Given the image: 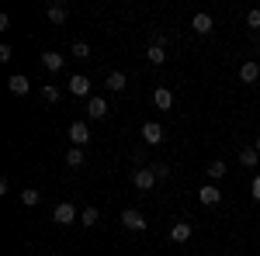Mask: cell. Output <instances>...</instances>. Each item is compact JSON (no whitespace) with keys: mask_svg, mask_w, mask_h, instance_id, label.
I'll return each instance as SVG.
<instances>
[{"mask_svg":"<svg viewBox=\"0 0 260 256\" xmlns=\"http://www.w3.org/2000/svg\"><path fill=\"white\" fill-rule=\"evenodd\" d=\"M66 90H70L73 97H87V100H90V80L83 77V73H77V77H70Z\"/></svg>","mask_w":260,"mask_h":256,"instance_id":"cell-1","label":"cell"},{"mask_svg":"<svg viewBox=\"0 0 260 256\" xmlns=\"http://www.w3.org/2000/svg\"><path fill=\"white\" fill-rule=\"evenodd\" d=\"M70 142H73L77 149L87 145V142H90V125H87V121H73V125H70Z\"/></svg>","mask_w":260,"mask_h":256,"instance_id":"cell-2","label":"cell"},{"mask_svg":"<svg viewBox=\"0 0 260 256\" xmlns=\"http://www.w3.org/2000/svg\"><path fill=\"white\" fill-rule=\"evenodd\" d=\"M132 184H136L139 191H153V187H156V173H153V166L136 170V173H132Z\"/></svg>","mask_w":260,"mask_h":256,"instance_id":"cell-3","label":"cell"},{"mask_svg":"<svg viewBox=\"0 0 260 256\" xmlns=\"http://www.w3.org/2000/svg\"><path fill=\"white\" fill-rule=\"evenodd\" d=\"M52 222H56V225H73V222H77V208H73L70 201L56 204V211H52Z\"/></svg>","mask_w":260,"mask_h":256,"instance_id":"cell-4","label":"cell"},{"mask_svg":"<svg viewBox=\"0 0 260 256\" xmlns=\"http://www.w3.org/2000/svg\"><path fill=\"white\" fill-rule=\"evenodd\" d=\"M142 138H146L149 145H160L163 138H167V132H163L160 121H146V125H142Z\"/></svg>","mask_w":260,"mask_h":256,"instance_id":"cell-5","label":"cell"},{"mask_svg":"<svg viewBox=\"0 0 260 256\" xmlns=\"http://www.w3.org/2000/svg\"><path fill=\"white\" fill-rule=\"evenodd\" d=\"M121 225L132 229V232H142V229H146V218H142V211H136V208H125V211H121Z\"/></svg>","mask_w":260,"mask_h":256,"instance_id":"cell-6","label":"cell"},{"mask_svg":"<svg viewBox=\"0 0 260 256\" xmlns=\"http://www.w3.org/2000/svg\"><path fill=\"white\" fill-rule=\"evenodd\" d=\"M108 111H111V107H108V100H104V97H90V100H87V118L101 121V118H108Z\"/></svg>","mask_w":260,"mask_h":256,"instance_id":"cell-7","label":"cell"},{"mask_svg":"<svg viewBox=\"0 0 260 256\" xmlns=\"http://www.w3.org/2000/svg\"><path fill=\"white\" fill-rule=\"evenodd\" d=\"M198 201L205 204V208H212V204H219V201H222V191L215 187V184H205V187L198 191Z\"/></svg>","mask_w":260,"mask_h":256,"instance_id":"cell-8","label":"cell"},{"mask_svg":"<svg viewBox=\"0 0 260 256\" xmlns=\"http://www.w3.org/2000/svg\"><path fill=\"white\" fill-rule=\"evenodd\" d=\"M191 28H194L198 35H208V31L215 28V21H212V14H205V11H198V14L191 18Z\"/></svg>","mask_w":260,"mask_h":256,"instance_id":"cell-9","label":"cell"},{"mask_svg":"<svg viewBox=\"0 0 260 256\" xmlns=\"http://www.w3.org/2000/svg\"><path fill=\"white\" fill-rule=\"evenodd\" d=\"M125 83H128V80H125V73H121V69H111V73H108V80H104V87H108L111 94H121V90H125Z\"/></svg>","mask_w":260,"mask_h":256,"instance_id":"cell-10","label":"cell"},{"mask_svg":"<svg viewBox=\"0 0 260 256\" xmlns=\"http://www.w3.org/2000/svg\"><path fill=\"white\" fill-rule=\"evenodd\" d=\"M153 104H156L160 111H170V107H174V94H170L167 87H156V90H153Z\"/></svg>","mask_w":260,"mask_h":256,"instance_id":"cell-11","label":"cell"},{"mask_svg":"<svg viewBox=\"0 0 260 256\" xmlns=\"http://www.w3.org/2000/svg\"><path fill=\"white\" fill-rule=\"evenodd\" d=\"M191 232H194V229H191V222H174L170 239H174V242H187V239H191Z\"/></svg>","mask_w":260,"mask_h":256,"instance_id":"cell-12","label":"cell"},{"mask_svg":"<svg viewBox=\"0 0 260 256\" xmlns=\"http://www.w3.org/2000/svg\"><path fill=\"white\" fill-rule=\"evenodd\" d=\"M7 90H11V94H18V97H24V94L31 90V83H28V80H24V77L18 73V77H11V80H7Z\"/></svg>","mask_w":260,"mask_h":256,"instance_id":"cell-13","label":"cell"},{"mask_svg":"<svg viewBox=\"0 0 260 256\" xmlns=\"http://www.w3.org/2000/svg\"><path fill=\"white\" fill-rule=\"evenodd\" d=\"M240 80H243V83H257V80H260V66H257V62H243V66H240Z\"/></svg>","mask_w":260,"mask_h":256,"instance_id":"cell-14","label":"cell"},{"mask_svg":"<svg viewBox=\"0 0 260 256\" xmlns=\"http://www.w3.org/2000/svg\"><path fill=\"white\" fill-rule=\"evenodd\" d=\"M42 66H45L49 73H59L62 69V56L59 52H42Z\"/></svg>","mask_w":260,"mask_h":256,"instance_id":"cell-15","label":"cell"},{"mask_svg":"<svg viewBox=\"0 0 260 256\" xmlns=\"http://www.w3.org/2000/svg\"><path fill=\"white\" fill-rule=\"evenodd\" d=\"M257 159H260V153L253 149V145H243L240 149V163L243 166H257Z\"/></svg>","mask_w":260,"mask_h":256,"instance_id":"cell-16","label":"cell"},{"mask_svg":"<svg viewBox=\"0 0 260 256\" xmlns=\"http://www.w3.org/2000/svg\"><path fill=\"white\" fill-rule=\"evenodd\" d=\"M98 222H101V211H98V208H83V211H80V225H87V229H94Z\"/></svg>","mask_w":260,"mask_h":256,"instance_id":"cell-17","label":"cell"},{"mask_svg":"<svg viewBox=\"0 0 260 256\" xmlns=\"http://www.w3.org/2000/svg\"><path fill=\"white\" fill-rule=\"evenodd\" d=\"M39 201H42V194L35 191V187H28V191H21V204H24V208H35Z\"/></svg>","mask_w":260,"mask_h":256,"instance_id":"cell-18","label":"cell"},{"mask_svg":"<svg viewBox=\"0 0 260 256\" xmlns=\"http://www.w3.org/2000/svg\"><path fill=\"white\" fill-rule=\"evenodd\" d=\"M146 59L153 62V66H163V59H167V56H163V45H149V49H146Z\"/></svg>","mask_w":260,"mask_h":256,"instance_id":"cell-19","label":"cell"},{"mask_svg":"<svg viewBox=\"0 0 260 256\" xmlns=\"http://www.w3.org/2000/svg\"><path fill=\"white\" fill-rule=\"evenodd\" d=\"M66 166H73V170H80V166H83V149H77V145H73V149L66 153Z\"/></svg>","mask_w":260,"mask_h":256,"instance_id":"cell-20","label":"cell"},{"mask_svg":"<svg viewBox=\"0 0 260 256\" xmlns=\"http://www.w3.org/2000/svg\"><path fill=\"white\" fill-rule=\"evenodd\" d=\"M49 21H52V24H62V21H66V4H52V7H49Z\"/></svg>","mask_w":260,"mask_h":256,"instance_id":"cell-21","label":"cell"},{"mask_svg":"<svg viewBox=\"0 0 260 256\" xmlns=\"http://www.w3.org/2000/svg\"><path fill=\"white\" fill-rule=\"evenodd\" d=\"M59 97H62V90H59V87H52V83H45V87H42V100H49V104H56Z\"/></svg>","mask_w":260,"mask_h":256,"instance_id":"cell-22","label":"cell"},{"mask_svg":"<svg viewBox=\"0 0 260 256\" xmlns=\"http://www.w3.org/2000/svg\"><path fill=\"white\" fill-rule=\"evenodd\" d=\"M73 56H77V59H90V45H87V42H73Z\"/></svg>","mask_w":260,"mask_h":256,"instance_id":"cell-23","label":"cell"},{"mask_svg":"<svg viewBox=\"0 0 260 256\" xmlns=\"http://www.w3.org/2000/svg\"><path fill=\"white\" fill-rule=\"evenodd\" d=\"M208 177H212V180H222V177H225V163H222V159H215V163L208 166Z\"/></svg>","mask_w":260,"mask_h":256,"instance_id":"cell-24","label":"cell"},{"mask_svg":"<svg viewBox=\"0 0 260 256\" xmlns=\"http://www.w3.org/2000/svg\"><path fill=\"white\" fill-rule=\"evenodd\" d=\"M246 28H260V7H257V11H250V14H246Z\"/></svg>","mask_w":260,"mask_h":256,"instance_id":"cell-25","label":"cell"},{"mask_svg":"<svg viewBox=\"0 0 260 256\" xmlns=\"http://www.w3.org/2000/svg\"><path fill=\"white\" fill-rule=\"evenodd\" d=\"M153 173H156V180H163V177H167V173H170V170H167L163 163H153Z\"/></svg>","mask_w":260,"mask_h":256,"instance_id":"cell-26","label":"cell"},{"mask_svg":"<svg viewBox=\"0 0 260 256\" xmlns=\"http://www.w3.org/2000/svg\"><path fill=\"white\" fill-rule=\"evenodd\" d=\"M7 59H11V45L4 42V45H0V62H7Z\"/></svg>","mask_w":260,"mask_h":256,"instance_id":"cell-27","label":"cell"},{"mask_svg":"<svg viewBox=\"0 0 260 256\" xmlns=\"http://www.w3.org/2000/svg\"><path fill=\"white\" fill-rule=\"evenodd\" d=\"M250 191H253V201H260V173L253 177V187H250Z\"/></svg>","mask_w":260,"mask_h":256,"instance_id":"cell-28","label":"cell"},{"mask_svg":"<svg viewBox=\"0 0 260 256\" xmlns=\"http://www.w3.org/2000/svg\"><path fill=\"white\" fill-rule=\"evenodd\" d=\"M253 149H257V153H260V138H257V142H253Z\"/></svg>","mask_w":260,"mask_h":256,"instance_id":"cell-29","label":"cell"},{"mask_svg":"<svg viewBox=\"0 0 260 256\" xmlns=\"http://www.w3.org/2000/svg\"><path fill=\"white\" fill-rule=\"evenodd\" d=\"M49 256H59V253H49Z\"/></svg>","mask_w":260,"mask_h":256,"instance_id":"cell-30","label":"cell"}]
</instances>
